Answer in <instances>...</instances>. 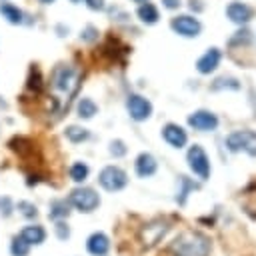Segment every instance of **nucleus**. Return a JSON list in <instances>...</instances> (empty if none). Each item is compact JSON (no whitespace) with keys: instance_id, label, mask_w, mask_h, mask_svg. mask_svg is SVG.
<instances>
[{"instance_id":"nucleus-14","label":"nucleus","mask_w":256,"mask_h":256,"mask_svg":"<svg viewBox=\"0 0 256 256\" xmlns=\"http://www.w3.org/2000/svg\"><path fill=\"white\" fill-rule=\"evenodd\" d=\"M220 50L218 48H208L200 58H198V62H196V70L200 72V74H210V72H214L216 68H218V64H220Z\"/></svg>"},{"instance_id":"nucleus-16","label":"nucleus","mask_w":256,"mask_h":256,"mask_svg":"<svg viewBox=\"0 0 256 256\" xmlns=\"http://www.w3.org/2000/svg\"><path fill=\"white\" fill-rule=\"evenodd\" d=\"M20 238L26 242V244H42L46 240V230L40 226V224H32V226H26L22 228L20 232Z\"/></svg>"},{"instance_id":"nucleus-25","label":"nucleus","mask_w":256,"mask_h":256,"mask_svg":"<svg viewBox=\"0 0 256 256\" xmlns=\"http://www.w3.org/2000/svg\"><path fill=\"white\" fill-rule=\"evenodd\" d=\"M88 172H90V168H88L84 162H74V164L70 166V178H72L74 182H84V180L88 178Z\"/></svg>"},{"instance_id":"nucleus-4","label":"nucleus","mask_w":256,"mask_h":256,"mask_svg":"<svg viewBox=\"0 0 256 256\" xmlns=\"http://www.w3.org/2000/svg\"><path fill=\"white\" fill-rule=\"evenodd\" d=\"M168 230H170V224L166 220H162V218H156V220H152V222H148V224H144L140 228L138 238H140L144 248H152L166 236Z\"/></svg>"},{"instance_id":"nucleus-27","label":"nucleus","mask_w":256,"mask_h":256,"mask_svg":"<svg viewBox=\"0 0 256 256\" xmlns=\"http://www.w3.org/2000/svg\"><path fill=\"white\" fill-rule=\"evenodd\" d=\"M16 208H18V212H20L24 218H30V220H32V218H36V216H38V208H36L32 202H28V200L18 202V206H16Z\"/></svg>"},{"instance_id":"nucleus-31","label":"nucleus","mask_w":256,"mask_h":256,"mask_svg":"<svg viewBox=\"0 0 256 256\" xmlns=\"http://www.w3.org/2000/svg\"><path fill=\"white\" fill-rule=\"evenodd\" d=\"M14 206H12V200L8 196H0V216L2 218H8L12 214Z\"/></svg>"},{"instance_id":"nucleus-24","label":"nucleus","mask_w":256,"mask_h":256,"mask_svg":"<svg viewBox=\"0 0 256 256\" xmlns=\"http://www.w3.org/2000/svg\"><path fill=\"white\" fill-rule=\"evenodd\" d=\"M210 88H212V90H224V88H228V90H238V88H240V82H238L236 78H232V76H220V78L214 80V84H212Z\"/></svg>"},{"instance_id":"nucleus-11","label":"nucleus","mask_w":256,"mask_h":256,"mask_svg":"<svg viewBox=\"0 0 256 256\" xmlns=\"http://www.w3.org/2000/svg\"><path fill=\"white\" fill-rule=\"evenodd\" d=\"M162 138L172 146V148H184L186 142H188V134L182 126L174 124V122H168L164 128H162Z\"/></svg>"},{"instance_id":"nucleus-17","label":"nucleus","mask_w":256,"mask_h":256,"mask_svg":"<svg viewBox=\"0 0 256 256\" xmlns=\"http://www.w3.org/2000/svg\"><path fill=\"white\" fill-rule=\"evenodd\" d=\"M0 14H2V18H6V22H10V24H22L24 22V12L18 8V6H14V4H10V2H0Z\"/></svg>"},{"instance_id":"nucleus-20","label":"nucleus","mask_w":256,"mask_h":256,"mask_svg":"<svg viewBox=\"0 0 256 256\" xmlns=\"http://www.w3.org/2000/svg\"><path fill=\"white\" fill-rule=\"evenodd\" d=\"M68 214H70V202H66V200H52L50 202V210H48L50 220H60V218H66Z\"/></svg>"},{"instance_id":"nucleus-38","label":"nucleus","mask_w":256,"mask_h":256,"mask_svg":"<svg viewBox=\"0 0 256 256\" xmlns=\"http://www.w3.org/2000/svg\"><path fill=\"white\" fill-rule=\"evenodd\" d=\"M70 2H74V4H78V2H82V0H70Z\"/></svg>"},{"instance_id":"nucleus-15","label":"nucleus","mask_w":256,"mask_h":256,"mask_svg":"<svg viewBox=\"0 0 256 256\" xmlns=\"http://www.w3.org/2000/svg\"><path fill=\"white\" fill-rule=\"evenodd\" d=\"M86 250L92 254V256H106L108 250H110V240L104 232H94L88 236L86 240Z\"/></svg>"},{"instance_id":"nucleus-1","label":"nucleus","mask_w":256,"mask_h":256,"mask_svg":"<svg viewBox=\"0 0 256 256\" xmlns=\"http://www.w3.org/2000/svg\"><path fill=\"white\" fill-rule=\"evenodd\" d=\"M212 240L198 230H184L170 244L172 256H210Z\"/></svg>"},{"instance_id":"nucleus-12","label":"nucleus","mask_w":256,"mask_h":256,"mask_svg":"<svg viewBox=\"0 0 256 256\" xmlns=\"http://www.w3.org/2000/svg\"><path fill=\"white\" fill-rule=\"evenodd\" d=\"M226 16H228L232 22H236V24H246V22L252 20L254 10H252L248 4H244V2H230V4L226 6Z\"/></svg>"},{"instance_id":"nucleus-18","label":"nucleus","mask_w":256,"mask_h":256,"mask_svg":"<svg viewBox=\"0 0 256 256\" xmlns=\"http://www.w3.org/2000/svg\"><path fill=\"white\" fill-rule=\"evenodd\" d=\"M138 18L144 22V24H156L160 14H158V8L152 4V2H142L138 6Z\"/></svg>"},{"instance_id":"nucleus-13","label":"nucleus","mask_w":256,"mask_h":256,"mask_svg":"<svg viewBox=\"0 0 256 256\" xmlns=\"http://www.w3.org/2000/svg\"><path fill=\"white\" fill-rule=\"evenodd\" d=\"M134 170H136V174L140 178H150V176L156 174L158 162H156V158L150 152H142V154H138V158L134 162Z\"/></svg>"},{"instance_id":"nucleus-28","label":"nucleus","mask_w":256,"mask_h":256,"mask_svg":"<svg viewBox=\"0 0 256 256\" xmlns=\"http://www.w3.org/2000/svg\"><path fill=\"white\" fill-rule=\"evenodd\" d=\"M28 88L34 90V92H40V88H42V76H40V70H38V68H32V70H30Z\"/></svg>"},{"instance_id":"nucleus-36","label":"nucleus","mask_w":256,"mask_h":256,"mask_svg":"<svg viewBox=\"0 0 256 256\" xmlns=\"http://www.w3.org/2000/svg\"><path fill=\"white\" fill-rule=\"evenodd\" d=\"M40 2H42V4H52L54 0H40Z\"/></svg>"},{"instance_id":"nucleus-2","label":"nucleus","mask_w":256,"mask_h":256,"mask_svg":"<svg viewBox=\"0 0 256 256\" xmlns=\"http://www.w3.org/2000/svg\"><path fill=\"white\" fill-rule=\"evenodd\" d=\"M78 80H80V72L70 64H58L52 72V88L56 92L72 94L78 86Z\"/></svg>"},{"instance_id":"nucleus-21","label":"nucleus","mask_w":256,"mask_h":256,"mask_svg":"<svg viewBox=\"0 0 256 256\" xmlns=\"http://www.w3.org/2000/svg\"><path fill=\"white\" fill-rule=\"evenodd\" d=\"M10 148L20 156V158H28L30 152H34V144L28 140V138H12L10 140Z\"/></svg>"},{"instance_id":"nucleus-23","label":"nucleus","mask_w":256,"mask_h":256,"mask_svg":"<svg viewBox=\"0 0 256 256\" xmlns=\"http://www.w3.org/2000/svg\"><path fill=\"white\" fill-rule=\"evenodd\" d=\"M64 134H66V138H68L72 144H80V142L88 140V136H90V132H88L86 128H82V126H76V124L68 126V128L64 130Z\"/></svg>"},{"instance_id":"nucleus-10","label":"nucleus","mask_w":256,"mask_h":256,"mask_svg":"<svg viewBox=\"0 0 256 256\" xmlns=\"http://www.w3.org/2000/svg\"><path fill=\"white\" fill-rule=\"evenodd\" d=\"M188 126L200 132H212L218 128V116L210 110H196L188 116Z\"/></svg>"},{"instance_id":"nucleus-9","label":"nucleus","mask_w":256,"mask_h":256,"mask_svg":"<svg viewBox=\"0 0 256 256\" xmlns=\"http://www.w3.org/2000/svg\"><path fill=\"white\" fill-rule=\"evenodd\" d=\"M172 30L184 38H196L202 30V24L198 18L194 16H188V14H180V16H174L172 22H170Z\"/></svg>"},{"instance_id":"nucleus-6","label":"nucleus","mask_w":256,"mask_h":256,"mask_svg":"<svg viewBox=\"0 0 256 256\" xmlns=\"http://www.w3.org/2000/svg\"><path fill=\"white\" fill-rule=\"evenodd\" d=\"M68 202H70L76 210H80V212H84V214H90V212H94V210L100 206V196H98L96 190H92V188H76V190L70 192Z\"/></svg>"},{"instance_id":"nucleus-39","label":"nucleus","mask_w":256,"mask_h":256,"mask_svg":"<svg viewBox=\"0 0 256 256\" xmlns=\"http://www.w3.org/2000/svg\"><path fill=\"white\" fill-rule=\"evenodd\" d=\"M2 2H4V0H2Z\"/></svg>"},{"instance_id":"nucleus-5","label":"nucleus","mask_w":256,"mask_h":256,"mask_svg":"<svg viewBox=\"0 0 256 256\" xmlns=\"http://www.w3.org/2000/svg\"><path fill=\"white\" fill-rule=\"evenodd\" d=\"M98 182L106 192H118L122 188H126L128 184V174L118 168V166H106L100 170L98 174Z\"/></svg>"},{"instance_id":"nucleus-22","label":"nucleus","mask_w":256,"mask_h":256,"mask_svg":"<svg viewBox=\"0 0 256 256\" xmlns=\"http://www.w3.org/2000/svg\"><path fill=\"white\" fill-rule=\"evenodd\" d=\"M76 112H78V116L80 118H92L96 112H98V106H96V102L92 100V98H80L78 100V106H76Z\"/></svg>"},{"instance_id":"nucleus-7","label":"nucleus","mask_w":256,"mask_h":256,"mask_svg":"<svg viewBox=\"0 0 256 256\" xmlns=\"http://www.w3.org/2000/svg\"><path fill=\"white\" fill-rule=\"evenodd\" d=\"M186 160H188L190 170L200 180H206L210 176V160H208V156H206V152H204L202 146H198V144L190 146L188 148V154H186Z\"/></svg>"},{"instance_id":"nucleus-19","label":"nucleus","mask_w":256,"mask_h":256,"mask_svg":"<svg viewBox=\"0 0 256 256\" xmlns=\"http://www.w3.org/2000/svg\"><path fill=\"white\" fill-rule=\"evenodd\" d=\"M178 184H180L182 188L178 190L176 202H178L180 206H184V204H186L188 194H190V192H194V190H198V188H200V184H196L194 180H190V178H186V176H178Z\"/></svg>"},{"instance_id":"nucleus-33","label":"nucleus","mask_w":256,"mask_h":256,"mask_svg":"<svg viewBox=\"0 0 256 256\" xmlns=\"http://www.w3.org/2000/svg\"><path fill=\"white\" fill-rule=\"evenodd\" d=\"M250 40V32L248 30H240V32H236V36L230 40V44H236V42H248Z\"/></svg>"},{"instance_id":"nucleus-8","label":"nucleus","mask_w":256,"mask_h":256,"mask_svg":"<svg viewBox=\"0 0 256 256\" xmlns=\"http://www.w3.org/2000/svg\"><path fill=\"white\" fill-rule=\"evenodd\" d=\"M126 108H128L130 118L136 120V122H144V120H148L152 116V104H150V100H146L140 94H128Z\"/></svg>"},{"instance_id":"nucleus-34","label":"nucleus","mask_w":256,"mask_h":256,"mask_svg":"<svg viewBox=\"0 0 256 256\" xmlns=\"http://www.w3.org/2000/svg\"><path fill=\"white\" fill-rule=\"evenodd\" d=\"M90 10H104V0H84Z\"/></svg>"},{"instance_id":"nucleus-35","label":"nucleus","mask_w":256,"mask_h":256,"mask_svg":"<svg viewBox=\"0 0 256 256\" xmlns=\"http://www.w3.org/2000/svg\"><path fill=\"white\" fill-rule=\"evenodd\" d=\"M162 2H164V6L170 8V10H174V8L180 6V0H162Z\"/></svg>"},{"instance_id":"nucleus-26","label":"nucleus","mask_w":256,"mask_h":256,"mask_svg":"<svg viewBox=\"0 0 256 256\" xmlns=\"http://www.w3.org/2000/svg\"><path fill=\"white\" fill-rule=\"evenodd\" d=\"M28 250H30V244H26L20 236L14 238L12 244H10V252H12V256H28Z\"/></svg>"},{"instance_id":"nucleus-32","label":"nucleus","mask_w":256,"mask_h":256,"mask_svg":"<svg viewBox=\"0 0 256 256\" xmlns=\"http://www.w3.org/2000/svg\"><path fill=\"white\" fill-rule=\"evenodd\" d=\"M54 230H56V236H58L60 240L70 238V228H68V224H64V222H56Z\"/></svg>"},{"instance_id":"nucleus-3","label":"nucleus","mask_w":256,"mask_h":256,"mask_svg":"<svg viewBox=\"0 0 256 256\" xmlns=\"http://www.w3.org/2000/svg\"><path fill=\"white\" fill-rule=\"evenodd\" d=\"M226 148L230 152H246L248 156H256V132L254 130H236L228 134Z\"/></svg>"},{"instance_id":"nucleus-37","label":"nucleus","mask_w":256,"mask_h":256,"mask_svg":"<svg viewBox=\"0 0 256 256\" xmlns=\"http://www.w3.org/2000/svg\"><path fill=\"white\" fill-rule=\"evenodd\" d=\"M132 2H138V4H142V2H148V0H132Z\"/></svg>"},{"instance_id":"nucleus-30","label":"nucleus","mask_w":256,"mask_h":256,"mask_svg":"<svg viewBox=\"0 0 256 256\" xmlns=\"http://www.w3.org/2000/svg\"><path fill=\"white\" fill-rule=\"evenodd\" d=\"M108 150H110V154H112L114 158H122V156L126 154V144H124L122 140H112Z\"/></svg>"},{"instance_id":"nucleus-29","label":"nucleus","mask_w":256,"mask_h":256,"mask_svg":"<svg viewBox=\"0 0 256 256\" xmlns=\"http://www.w3.org/2000/svg\"><path fill=\"white\" fill-rule=\"evenodd\" d=\"M80 40L82 42H96L98 40V28L96 26H92V24H88L84 30H82V34H80Z\"/></svg>"}]
</instances>
